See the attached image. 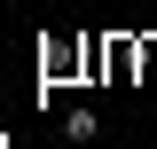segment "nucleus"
Listing matches in <instances>:
<instances>
[{
    "instance_id": "1",
    "label": "nucleus",
    "mask_w": 157,
    "mask_h": 149,
    "mask_svg": "<svg viewBox=\"0 0 157 149\" xmlns=\"http://www.w3.org/2000/svg\"><path fill=\"white\" fill-rule=\"evenodd\" d=\"M63 141H71V149L102 141V110H94V102H71V110H63Z\"/></svg>"
},
{
    "instance_id": "2",
    "label": "nucleus",
    "mask_w": 157,
    "mask_h": 149,
    "mask_svg": "<svg viewBox=\"0 0 157 149\" xmlns=\"http://www.w3.org/2000/svg\"><path fill=\"white\" fill-rule=\"evenodd\" d=\"M141 78L157 86V39H141Z\"/></svg>"
}]
</instances>
